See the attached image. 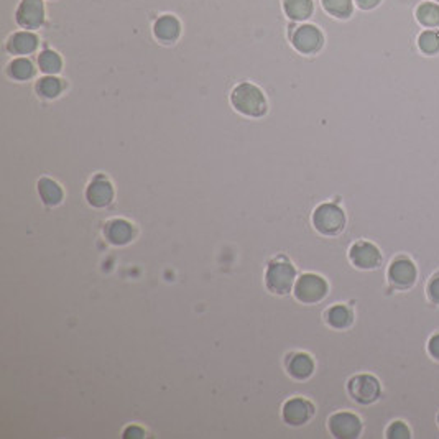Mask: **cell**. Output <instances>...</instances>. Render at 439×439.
<instances>
[{"instance_id": "52a82bcc", "label": "cell", "mask_w": 439, "mask_h": 439, "mask_svg": "<svg viewBox=\"0 0 439 439\" xmlns=\"http://www.w3.org/2000/svg\"><path fill=\"white\" fill-rule=\"evenodd\" d=\"M43 0H20L15 12V22L23 30H37L45 23Z\"/></svg>"}, {"instance_id": "3957f363", "label": "cell", "mask_w": 439, "mask_h": 439, "mask_svg": "<svg viewBox=\"0 0 439 439\" xmlns=\"http://www.w3.org/2000/svg\"><path fill=\"white\" fill-rule=\"evenodd\" d=\"M313 225L323 236H338L346 227V214L338 204L323 203L314 209Z\"/></svg>"}, {"instance_id": "d6986e66", "label": "cell", "mask_w": 439, "mask_h": 439, "mask_svg": "<svg viewBox=\"0 0 439 439\" xmlns=\"http://www.w3.org/2000/svg\"><path fill=\"white\" fill-rule=\"evenodd\" d=\"M35 91L41 99H57V97L61 96V92L65 91V83H63V79H59L58 76L45 74L43 78L37 81Z\"/></svg>"}, {"instance_id": "7a4b0ae2", "label": "cell", "mask_w": 439, "mask_h": 439, "mask_svg": "<svg viewBox=\"0 0 439 439\" xmlns=\"http://www.w3.org/2000/svg\"><path fill=\"white\" fill-rule=\"evenodd\" d=\"M295 281L296 268L285 255H278L268 262L265 270V287L268 292L280 296L288 295L289 292H293Z\"/></svg>"}, {"instance_id": "9a60e30c", "label": "cell", "mask_w": 439, "mask_h": 439, "mask_svg": "<svg viewBox=\"0 0 439 439\" xmlns=\"http://www.w3.org/2000/svg\"><path fill=\"white\" fill-rule=\"evenodd\" d=\"M418 276L416 267L411 260L396 258L389 268V278L396 288H410L415 285Z\"/></svg>"}, {"instance_id": "ffe728a7", "label": "cell", "mask_w": 439, "mask_h": 439, "mask_svg": "<svg viewBox=\"0 0 439 439\" xmlns=\"http://www.w3.org/2000/svg\"><path fill=\"white\" fill-rule=\"evenodd\" d=\"M313 0H283V12L289 20L303 22L313 15Z\"/></svg>"}, {"instance_id": "d4e9b609", "label": "cell", "mask_w": 439, "mask_h": 439, "mask_svg": "<svg viewBox=\"0 0 439 439\" xmlns=\"http://www.w3.org/2000/svg\"><path fill=\"white\" fill-rule=\"evenodd\" d=\"M418 45H420V50L423 53L436 54L439 51V32H434V30L423 32L418 38Z\"/></svg>"}, {"instance_id": "8fae6325", "label": "cell", "mask_w": 439, "mask_h": 439, "mask_svg": "<svg viewBox=\"0 0 439 439\" xmlns=\"http://www.w3.org/2000/svg\"><path fill=\"white\" fill-rule=\"evenodd\" d=\"M349 258L351 262L360 270H374V268H378L382 263V254L380 250L377 249L374 244L370 242H356L349 250Z\"/></svg>"}, {"instance_id": "603a6c76", "label": "cell", "mask_w": 439, "mask_h": 439, "mask_svg": "<svg viewBox=\"0 0 439 439\" xmlns=\"http://www.w3.org/2000/svg\"><path fill=\"white\" fill-rule=\"evenodd\" d=\"M323 8L336 19H349L352 15V0H321Z\"/></svg>"}, {"instance_id": "4316f807", "label": "cell", "mask_w": 439, "mask_h": 439, "mask_svg": "<svg viewBox=\"0 0 439 439\" xmlns=\"http://www.w3.org/2000/svg\"><path fill=\"white\" fill-rule=\"evenodd\" d=\"M122 436L125 439H130V438L139 439V438H145V431L137 425H129L125 429H123Z\"/></svg>"}, {"instance_id": "7c38bea8", "label": "cell", "mask_w": 439, "mask_h": 439, "mask_svg": "<svg viewBox=\"0 0 439 439\" xmlns=\"http://www.w3.org/2000/svg\"><path fill=\"white\" fill-rule=\"evenodd\" d=\"M40 46V38L30 30H20V32L12 33L6 41V50L14 57H28L35 53Z\"/></svg>"}, {"instance_id": "5bb4252c", "label": "cell", "mask_w": 439, "mask_h": 439, "mask_svg": "<svg viewBox=\"0 0 439 439\" xmlns=\"http://www.w3.org/2000/svg\"><path fill=\"white\" fill-rule=\"evenodd\" d=\"M181 22L172 14L159 17L153 23V37L163 45H173L181 37Z\"/></svg>"}, {"instance_id": "30bf717a", "label": "cell", "mask_w": 439, "mask_h": 439, "mask_svg": "<svg viewBox=\"0 0 439 439\" xmlns=\"http://www.w3.org/2000/svg\"><path fill=\"white\" fill-rule=\"evenodd\" d=\"M84 196H86V201L89 206L102 209L108 207L109 204L114 201L116 191H114L112 183H110L104 174H97V176L92 178V181L88 185L86 191H84Z\"/></svg>"}, {"instance_id": "4fadbf2b", "label": "cell", "mask_w": 439, "mask_h": 439, "mask_svg": "<svg viewBox=\"0 0 439 439\" xmlns=\"http://www.w3.org/2000/svg\"><path fill=\"white\" fill-rule=\"evenodd\" d=\"M104 237L108 238L109 244L112 245H127L135 238V227L130 221L122 219V217H116V219H110L105 223Z\"/></svg>"}, {"instance_id": "277c9868", "label": "cell", "mask_w": 439, "mask_h": 439, "mask_svg": "<svg viewBox=\"0 0 439 439\" xmlns=\"http://www.w3.org/2000/svg\"><path fill=\"white\" fill-rule=\"evenodd\" d=\"M327 281L321 275L316 274H303L296 278L293 287V295L303 305H316L323 301L327 295Z\"/></svg>"}, {"instance_id": "ac0fdd59", "label": "cell", "mask_w": 439, "mask_h": 439, "mask_svg": "<svg viewBox=\"0 0 439 439\" xmlns=\"http://www.w3.org/2000/svg\"><path fill=\"white\" fill-rule=\"evenodd\" d=\"M35 65H33L32 59L27 57H17L12 59L7 66V74L14 81H19V83L32 79L33 76H35Z\"/></svg>"}, {"instance_id": "f1b7e54d", "label": "cell", "mask_w": 439, "mask_h": 439, "mask_svg": "<svg viewBox=\"0 0 439 439\" xmlns=\"http://www.w3.org/2000/svg\"><path fill=\"white\" fill-rule=\"evenodd\" d=\"M428 352L433 359L439 360V334H434L428 343Z\"/></svg>"}, {"instance_id": "44dd1931", "label": "cell", "mask_w": 439, "mask_h": 439, "mask_svg": "<svg viewBox=\"0 0 439 439\" xmlns=\"http://www.w3.org/2000/svg\"><path fill=\"white\" fill-rule=\"evenodd\" d=\"M38 63V70H40L43 74L50 76H58L63 70V58L59 57L58 51L54 50H43L40 51V54L37 57Z\"/></svg>"}, {"instance_id": "484cf974", "label": "cell", "mask_w": 439, "mask_h": 439, "mask_svg": "<svg viewBox=\"0 0 439 439\" xmlns=\"http://www.w3.org/2000/svg\"><path fill=\"white\" fill-rule=\"evenodd\" d=\"M387 438L390 439H408L410 438V429L403 421H394L387 429Z\"/></svg>"}, {"instance_id": "cb8c5ba5", "label": "cell", "mask_w": 439, "mask_h": 439, "mask_svg": "<svg viewBox=\"0 0 439 439\" xmlns=\"http://www.w3.org/2000/svg\"><path fill=\"white\" fill-rule=\"evenodd\" d=\"M416 19L425 27H439V6L431 2L421 3L416 10Z\"/></svg>"}, {"instance_id": "ba28073f", "label": "cell", "mask_w": 439, "mask_h": 439, "mask_svg": "<svg viewBox=\"0 0 439 439\" xmlns=\"http://www.w3.org/2000/svg\"><path fill=\"white\" fill-rule=\"evenodd\" d=\"M327 428L332 436L338 439H356L362 433V421L354 413L339 411L329 418Z\"/></svg>"}, {"instance_id": "8992f818", "label": "cell", "mask_w": 439, "mask_h": 439, "mask_svg": "<svg viewBox=\"0 0 439 439\" xmlns=\"http://www.w3.org/2000/svg\"><path fill=\"white\" fill-rule=\"evenodd\" d=\"M347 391L352 396L354 402L360 405H370L377 402L380 396V382L374 377V375L362 374L352 377L347 383Z\"/></svg>"}, {"instance_id": "4dcf8cb0", "label": "cell", "mask_w": 439, "mask_h": 439, "mask_svg": "<svg viewBox=\"0 0 439 439\" xmlns=\"http://www.w3.org/2000/svg\"><path fill=\"white\" fill-rule=\"evenodd\" d=\"M438 2H439V0H438Z\"/></svg>"}, {"instance_id": "9c48e42d", "label": "cell", "mask_w": 439, "mask_h": 439, "mask_svg": "<svg viewBox=\"0 0 439 439\" xmlns=\"http://www.w3.org/2000/svg\"><path fill=\"white\" fill-rule=\"evenodd\" d=\"M314 415V405L303 396H293L281 408V418L289 426L306 425Z\"/></svg>"}, {"instance_id": "f546056e", "label": "cell", "mask_w": 439, "mask_h": 439, "mask_svg": "<svg viewBox=\"0 0 439 439\" xmlns=\"http://www.w3.org/2000/svg\"><path fill=\"white\" fill-rule=\"evenodd\" d=\"M382 0H356L357 7L362 8V10H372L380 3Z\"/></svg>"}, {"instance_id": "7402d4cb", "label": "cell", "mask_w": 439, "mask_h": 439, "mask_svg": "<svg viewBox=\"0 0 439 439\" xmlns=\"http://www.w3.org/2000/svg\"><path fill=\"white\" fill-rule=\"evenodd\" d=\"M352 321V311L344 305H334L326 311V323L334 329H347Z\"/></svg>"}, {"instance_id": "83f0119b", "label": "cell", "mask_w": 439, "mask_h": 439, "mask_svg": "<svg viewBox=\"0 0 439 439\" xmlns=\"http://www.w3.org/2000/svg\"><path fill=\"white\" fill-rule=\"evenodd\" d=\"M428 295H429V298H431L433 303H436V305H439V275L434 276V278L429 281Z\"/></svg>"}, {"instance_id": "6da1fadb", "label": "cell", "mask_w": 439, "mask_h": 439, "mask_svg": "<svg viewBox=\"0 0 439 439\" xmlns=\"http://www.w3.org/2000/svg\"><path fill=\"white\" fill-rule=\"evenodd\" d=\"M231 104L244 117L260 119L265 116L268 110L265 94L258 86H255L254 83H249V81H244V83L237 84L232 89Z\"/></svg>"}, {"instance_id": "5b68a950", "label": "cell", "mask_w": 439, "mask_h": 439, "mask_svg": "<svg viewBox=\"0 0 439 439\" xmlns=\"http://www.w3.org/2000/svg\"><path fill=\"white\" fill-rule=\"evenodd\" d=\"M292 46L301 54H316L324 45V37L316 25L303 23L292 28L289 33Z\"/></svg>"}, {"instance_id": "e0dca14e", "label": "cell", "mask_w": 439, "mask_h": 439, "mask_svg": "<svg viewBox=\"0 0 439 439\" xmlns=\"http://www.w3.org/2000/svg\"><path fill=\"white\" fill-rule=\"evenodd\" d=\"M37 191L41 203L46 204V206H58V204H61L63 199H65V191L59 186V183L51 180L48 176H43L38 180Z\"/></svg>"}, {"instance_id": "2e32d148", "label": "cell", "mask_w": 439, "mask_h": 439, "mask_svg": "<svg viewBox=\"0 0 439 439\" xmlns=\"http://www.w3.org/2000/svg\"><path fill=\"white\" fill-rule=\"evenodd\" d=\"M287 372L295 380H308L314 372V360L309 354L295 352L288 356L287 359Z\"/></svg>"}]
</instances>
